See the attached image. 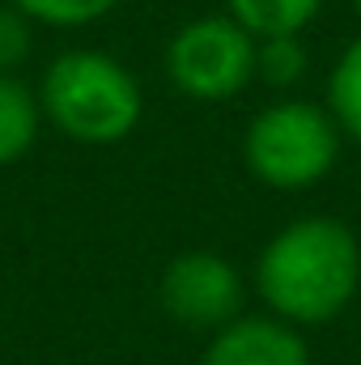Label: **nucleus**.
I'll return each mask as SVG.
<instances>
[{
    "label": "nucleus",
    "instance_id": "1",
    "mask_svg": "<svg viewBox=\"0 0 361 365\" xmlns=\"http://www.w3.org/2000/svg\"><path fill=\"white\" fill-rule=\"evenodd\" d=\"M361 289L357 234L327 212L293 217L255 255V293L272 319L306 331L340 319Z\"/></svg>",
    "mask_w": 361,
    "mask_h": 365
},
{
    "label": "nucleus",
    "instance_id": "2",
    "mask_svg": "<svg viewBox=\"0 0 361 365\" xmlns=\"http://www.w3.org/2000/svg\"><path fill=\"white\" fill-rule=\"evenodd\" d=\"M39 110L73 145L106 149L128 140L145 119V90L136 73L98 47L60 51L39 77Z\"/></svg>",
    "mask_w": 361,
    "mask_h": 365
},
{
    "label": "nucleus",
    "instance_id": "3",
    "mask_svg": "<svg viewBox=\"0 0 361 365\" xmlns=\"http://www.w3.org/2000/svg\"><path fill=\"white\" fill-rule=\"evenodd\" d=\"M340 128L323 102L276 98L260 106L243 132V166L272 191L319 187L340 162Z\"/></svg>",
    "mask_w": 361,
    "mask_h": 365
},
{
    "label": "nucleus",
    "instance_id": "4",
    "mask_svg": "<svg viewBox=\"0 0 361 365\" xmlns=\"http://www.w3.org/2000/svg\"><path fill=\"white\" fill-rule=\"evenodd\" d=\"M162 68L191 102H230L255 81V34L225 13L191 17L171 34Z\"/></svg>",
    "mask_w": 361,
    "mask_h": 365
},
{
    "label": "nucleus",
    "instance_id": "5",
    "mask_svg": "<svg viewBox=\"0 0 361 365\" xmlns=\"http://www.w3.org/2000/svg\"><path fill=\"white\" fill-rule=\"evenodd\" d=\"M162 310L187 331H221L243 314L247 280L221 251H183L158 276Z\"/></svg>",
    "mask_w": 361,
    "mask_h": 365
},
{
    "label": "nucleus",
    "instance_id": "6",
    "mask_svg": "<svg viewBox=\"0 0 361 365\" xmlns=\"http://www.w3.org/2000/svg\"><path fill=\"white\" fill-rule=\"evenodd\" d=\"M200 365H310V344L272 314H238L208 336Z\"/></svg>",
    "mask_w": 361,
    "mask_h": 365
},
{
    "label": "nucleus",
    "instance_id": "7",
    "mask_svg": "<svg viewBox=\"0 0 361 365\" xmlns=\"http://www.w3.org/2000/svg\"><path fill=\"white\" fill-rule=\"evenodd\" d=\"M43 132L39 93L21 77H0V170L17 166Z\"/></svg>",
    "mask_w": 361,
    "mask_h": 365
},
{
    "label": "nucleus",
    "instance_id": "8",
    "mask_svg": "<svg viewBox=\"0 0 361 365\" xmlns=\"http://www.w3.org/2000/svg\"><path fill=\"white\" fill-rule=\"evenodd\" d=\"M319 9H323V0H221V13L234 17L255 38L302 34L319 17Z\"/></svg>",
    "mask_w": 361,
    "mask_h": 365
},
{
    "label": "nucleus",
    "instance_id": "9",
    "mask_svg": "<svg viewBox=\"0 0 361 365\" xmlns=\"http://www.w3.org/2000/svg\"><path fill=\"white\" fill-rule=\"evenodd\" d=\"M323 106L332 110L340 136H349V140L361 145V34L336 56V64L327 73Z\"/></svg>",
    "mask_w": 361,
    "mask_h": 365
},
{
    "label": "nucleus",
    "instance_id": "10",
    "mask_svg": "<svg viewBox=\"0 0 361 365\" xmlns=\"http://www.w3.org/2000/svg\"><path fill=\"white\" fill-rule=\"evenodd\" d=\"M310 68V51L302 34H276V38H255V81L272 90H293Z\"/></svg>",
    "mask_w": 361,
    "mask_h": 365
},
{
    "label": "nucleus",
    "instance_id": "11",
    "mask_svg": "<svg viewBox=\"0 0 361 365\" xmlns=\"http://www.w3.org/2000/svg\"><path fill=\"white\" fill-rule=\"evenodd\" d=\"M13 9H21L34 26H51V30H81L102 17L115 13L119 0H9Z\"/></svg>",
    "mask_w": 361,
    "mask_h": 365
},
{
    "label": "nucleus",
    "instance_id": "12",
    "mask_svg": "<svg viewBox=\"0 0 361 365\" xmlns=\"http://www.w3.org/2000/svg\"><path fill=\"white\" fill-rule=\"evenodd\" d=\"M34 21L13 9L9 0H0V77H17L26 68V60L34 56Z\"/></svg>",
    "mask_w": 361,
    "mask_h": 365
},
{
    "label": "nucleus",
    "instance_id": "13",
    "mask_svg": "<svg viewBox=\"0 0 361 365\" xmlns=\"http://www.w3.org/2000/svg\"><path fill=\"white\" fill-rule=\"evenodd\" d=\"M349 4H353V9H357V13H361V0H349Z\"/></svg>",
    "mask_w": 361,
    "mask_h": 365
}]
</instances>
